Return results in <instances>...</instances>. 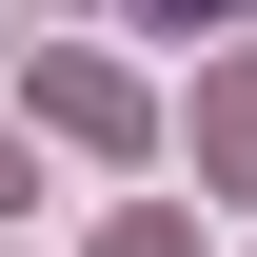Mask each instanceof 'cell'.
<instances>
[{
  "label": "cell",
  "instance_id": "7a4b0ae2",
  "mask_svg": "<svg viewBox=\"0 0 257 257\" xmlns=\"http://www.w3.org/2000/svg\"><path fill=\"white\" fill-rule=\"evenodd\" d=\"M198 178H218V198H257V60H218V79H198Z\"/></svg>",
  "mask_w": 257,
  "mask_h": 257
},
{
  "label": "cell",
  "instance_id": "277c9868",
  "mask_svg": "<svg viewBox=\"0 0 257 257\" xmlns=\"http://www.w3.org/2000/svg\"><path fill=\"white\" fill-rule=\"evenodd\" d=\"M139 20H159V40H218V20H257V0H139Z\"/></svg>",
  "mask_w": 257,
  "mask_h": 257
},
{
  "label": "cell",
  "instance_id": "6da1fadb",
  "mask_svg": "<svg viewBox=\"0 0 257 257\" xmlns=\"http://www.w3.org/2000/svg\"><path fill=\"white\" fill-rule=\"evenodd\" d=\"M40 119H60L79 159H139V139H159V119H139V79H119V60H40Z\"/></svg>",
  "mask_w": 257,
  "mask_h": 257
},
{
  "label": "cell",
  "instance_id": "5b68a950",
  "mask_svg": "<svg viewBox=\"0 0 257 257\" xmlns=\"http://www.w3.org/2000/svg\"><path fill=\"white\" fill-rule=\"evenodd\" d=\"M0 218H20V139H0Z\"/></svg>",
  "mask_w": 257,
  "mask_h": 257
},
{
  "label": "cell",
  "instance_id": "3957f363",
  "mask_svg": "<svg viewBox=\"0 0 257 257\" xmlns=\"http://www.w3.org/2000/svg\"><path fill=\"white\" fill-rule=\"evenodd\" d=\"M99 257H198V237H178V198H139V218H99Z\"/></svg>",
  "mask_w": 257,
  "mask_h": 257
}]
</instances>
